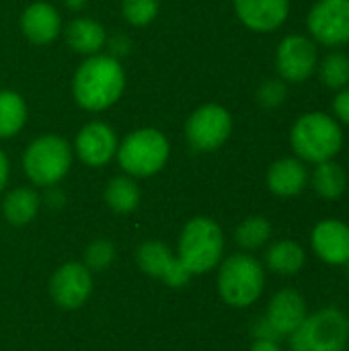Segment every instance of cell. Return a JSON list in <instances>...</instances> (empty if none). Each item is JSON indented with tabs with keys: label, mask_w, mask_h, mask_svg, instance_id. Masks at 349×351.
Segmentation results:
<instances>
[{
	"label": "cell",
	"mask_w": 349,
	"mask_h": 351,
	"mask_svg": "<svg viewBox=\"0 0 349 351\" xmlns=\"http://www.w3.org/2000/svg\"><path fill=\"white\" fill-rule=\"evenodd\" d=\"M66 43L82 56H95L101 53L107 41V31L105 27L88 16H76L68 23L66 31Z\"/></svg>",
	"instance_id": "cell-19"
},
{
	"label": "cell",
	"mask_w": 349,
	"mask_h": 351,
	"mask_svg": "<svg viewBox=\"0 0 349 351\" xmlns=\"http://www.w3.org/2000/svg\"><path fill=\"white\" fill-rule=\"evenodd\" d=\"M21 31L33 45H47L62 33V16L49 2H33L21 14Z\"/></svg>",
	"instance_id": "cell-16"
},
{
	"label": "cell",
	"mask_w": 349,
	"mask_h": 351,
	"mask_svg": "<svg viewBox=\"0 0 349 351\" xmlns=\"http://www.w3.org/2000/svg\"><path fill=\"white\" fill-rule=\"evenodd\" d=\"M321 82L333 90H341L349 86V56L344 51H331L317 66Z\"/></svg>",
	"instance_id": "cell-25"
},
{
	"label": "cell",
	"mask_w": 349,
	"mask_h": 351,
	"mask_svg": "<svg viewBox=\"0 0 349 351\" xmlns=\"http://www.w3.org/2000/svg\"><path fill=\"white\" fill-rule=\"evenodd\" d=\"M292 351H346L349 343V319L339 308L327 306L306 315L302 325L290 335Z\"/></svg>",
	"instance_id": "cell-6"
},
{
	"label": "cell",
	"mask_w": 349,
	"mask_h": 351,
	"mask_svg": "<svg viewBox=\"0 0 349 351\" xmlns=\"http://www.w3.org/2000/svg\"><path fill=\"white\" fill-rule=\"evenodd\" d=\"M315 255L329 265L349 263V226L341 220H321L311 234Z\"/></svg>",
	"instance_id": "cell-14"
},
{
	"label": "cell",
	"mask_w": 349,
	"mask_h": 351,
	"mask_svg": "<svg viewBox=\"0 0 349 351\" xmlns=\"http://www.w3.org/2000/svg\"><path fill=\"white\" fill-rule=\"evenodd\" d=\"M253 335H255V339H269V341H280V339H282V337L276 333V329L265 321V317L259 319V323L253 327Z\"/></svg>",
	"instance_id": "cell-32"
},
{
	"label": "cell",
	"mask_w": 349,
	"mask_h": 351,
	"mask_svg": "<svg viewBox=\"0 0 349 351\" xmlns=\"http://www.w3.org/2000/svg\"><path fill=\"white\" fill-rule=\"evenodd\" d=\"M27 123V103L14 90H0V140L14 138Z\"/></svg>",
	"instance_id": "cell-24"
},
{
	"label": "cell",
	"mask_w": 349,
	"mask_h": 351,
	"mask_svg": "<svg viewBox=\"0 0 349 351\" xmlns=\"http://www.w3.org/2000/svg\"><path fill=\"white\" fill-rule=\"evenodd\" d=\"M265 274L261 263L245 253L230 255L218 274V290L226 304L234 308L251 306L263 292Z\"/></svg>",
	"instance_id": "cell-7"
},
{
	"label": "cell",
	"mask_w": 349,
	"mask_h": 351,
	"mask_svg": "<svg viewBox=\"0 0 349 351\" xmlns=\"http://www.w3.org/2000/svg\"><path fill=\"white\" fill-rule=\"evenodd\" d=\"M115 259V247L107 239H97L88 245L84 253V265L88 271H103L107 269Z\"/></svg>",
	"instance_id": "cell-28"
},
{
	"label": "cell",
	"mask_w": 349,
	"mask_h": 351,
	"mask_svg": "<svg viewBox=\"0 0 349 351\" xmlns=\"http://www.w3.org/2000/svg\"><path fill=\"white\" fill-rule=\"evenodd\" d=\"M234 12L247 29L269 33L286 23L290 0H234Z\"/></svg>",
	"instance_id": "cell-15"
},
{
	"label": "cell",
	"mask_w": 349,
	"mask_h": 351,
	"mask_svg": "<svg viewBox=\"0 0 349 351\" xmlns=\"http://www.w3.org/2000/svg\"><path fill=\"white\" fill-rule=\"evenodd\" d=\"M251 351H282L278 341H269V339H255V343L251 346Z\"/></svg>",
	"instance_id": "cell-35"
},
{
	"label": "cell",
	"mask_w": 349,
	"mask_h": 351,
	"mask_svg": "<svg viewBox=\"0 0 349 351\" xmlns=\"http://www.w3.org/2000/svg\"><path fill=\"white\" fill-rule=\"evenodd\" d=\"M45 204H47V208H53V210H58V208H62L64 206V193L60 191V189H56V185L53 187H47V193H45Z\"/></svg>",
	"instance_id": "cell-33"
},
{
	"label": "cell",
	"mask_w": 349,
	"mask_h": 351,
	"mask_svg": "<svg viewBox=\"0 0 349 351\" xmlns=\"http://www.w3.org/2000/svg\"><path fill=\"white\" fill-rule=\"evenodd\" d=\"M125 90V72L117 58L109 53L86 56L72 80V95L84 111H105L113 107Z\"/></svg>",
	"instance_id": "cell-1"
},
{
	"label": "cell",
	"mask_w": 349,
	"mask_h": 351,
	"mask_svg": "<svg viewBox=\"0 0 349 351\" xmlns=\"http://www.w3.org/2000/svg\"><path fill=\"white\" fill-rule=\"evenodd\" d=\"M230 134L232 115L226 107L216 103L197 107L185 123V138L197 152H214L222 148Z\"/></svg>",
	"instance_id": "cell-8"
},
{
	"label": "cell",
	"mask_w": 349,
	"mask_h": 351,
	"mask_svg": "<svg viewBox=\"0 0 349 351\" xmlns=\"http://www.w3.org/2000/svg\"><path fill=\"white\" fill-rule=\"evenodd\" d=\"M313 187H315V193L323 199H339L348 187V175L344 171L341 165H337L335 160H325V162H319L315 167V173H313Z\"/></svg>",
	"instance_id": "cell-22"
},
{
	"label": "cell",
	"mask_w": 349,
	"mask_h": 351,
	"mask_svg": "<svg viewBox=\"0 0 349 351\" xmlns=\"http://www.w3.org/2000/svg\"><path fill=\"white\" fill-rule=\"evenodd\" d=\"M309 183V171L300 158H280L267 171V187L278 197H296Z\"/></svg>",
	"instance_id": "cell-18"
},
{
	"label": "cell",
	"mask_w": 349,
	"mask_h": 351,
	"mask_svg": "<svg viewBox=\"0 0 349 351\" xmlns=\"http://www.w3.org/2000/svg\"><path fill=\"white\" fill-rule=\"evenodd\" d=\"M224 253V234L222 228L206 216L189 220L179 239V261L183 267L195 274H208L218 265Z\"/></svg>",
	"instance_id": "cell-3"
},
{
	"label": "cell",
	"mask_w": 349,
	"mask_h": 351,
	"mask_svg": "<svg viewBox=\"0 0 349 351\" xmlns=\"http://www.w3.org/2000/svg\"><path fill=\"white\" fill-rule=\"evenodd\" d=\"M41 206V197L31 187H16L10 193H6L2 202V214L12 226H25L29 224Z\"/></svg>",
	"instance_id": "cell-20"
},
{
	"label": "cell",
	"mask_w": 349,
	"mask_h": 351,
	"mask_svg": "<svg viewBox=\"0 0 349 351\" xmlns=\"http://www.w3.org/2000/svg\"><path fill=\"white\" fill-rule=\"evenodd\" d=\"M306 315V300L302 298V294L292 288H286L269 300L265 321L276 329L280 337H284L292 335L302 325Z\"/></svg>",
	"instance_id": "cell-17"
},
{
	"label": "cell",
	"mask_w": 349,
	"mask_h": 351,
	"mask_svg": "<svg viewBox=\"0 0 349 351\" xmlns=\"http://www.w3.org/2000/svg\"><path fill=\"white\" fill-rule=\"evenodd\" d=\"M255 97L263 109H278L288 97V86L282 78H267L259 84Z\"/></svg>",
	"instance_id": "cell-29"
},
{
	"label": "cell",
	"mask_w": 349,
	"mask_h": 351,
	"mask_svg": "<svg viewBox=\"0 0 349 351\" xmlns=\"http://www.w3.org/2000/svg\"><path fill=\"white\" fill-rule=\"evenodd\" d=\"M72 167V146L56 134H43L35 138L25 154L23 169L29 181L37 187L58 185Z\"/></svg>",
	"instance_id": "cell-5"
},
{
	"label": "cell",
	"mask_w": 349,
	"mask_h": 351,
	"mask_svg": "<svg viewBox=\"0 0 349 351\" xmlns=\"http://www.w3.org/2000/svg\"><path fill=\"white\" fill-rule=\"evenodd\" d=\"M269 237H272V224L263 216L245 218L234 232L237 243L247 251H255V249L263 247L269 241Z\"/></svg>",
	"instance_id": "cell-26"
},
{
	"label": "cell",
	"mask_w": 349,
	"mask_h": 351,
	"mask_svg": "<svg viewBox=\"0 0 349 351\" xmlns=\"http://www.w3.org/2000/svg\"><path fill=\"white\" fill-rule=\"evenodd\" d=\"M306 27L323 45L349 43V0H317L306 16Z\"/></svg>",
	"instance_id": "cell-10"
},
{
	"label": "cell",
	"mask_w": 349,
	"mask_h": 351,
	"mask_svg": "<svg viewBox=\"0 0 349 351\" xmlns=\"http://www.w3.org/2000/svg\"><path fill=\"white\" fill-rule=\"evenodd\" d=\"M265 261L280 276H296L306 263V253L296 241H278L267 249Z\"/></svg>",
	"instance_id": "cell-21"
},
{
	"label": "cell",
	"mask_w": 349,
	"mask_h": 351,
	"mask_svg": "<svg viewBox=\"0 0 349 351\" xmlns=\"http://www.w3.org/2000/svg\"><path fill=\"white\" fill-rule=\"evenodd\" d=\"M171 144L156 128H140L130 132L117 146L119 167L130 177H152L169 160Z\"/></svg>",
	"instance_id": "cell-4"
},
{
	"label": "cell",
	"mask_w": 349,
	"mask_h": 351,
	"mask_svg": "<svg viewBox=\"0 0 349 351\" xmlns=\"http://www.w3.org/2000/svg\"><path fill=\"white\" fill-rule=\"evenodd\" d=\"M86 2H88V0H64L66 8H70V10H74V12L82 10V8L86 6Z\"/></svg>",
	"instance_id": "cell-36"
},
{
	"label": "cell",
	"mask_w": 349,
	"mask_h": 351,
	"mask_svg": "<svg viewBox=\"0 0 349 351\" xmlns=\"http://www.w3.org/2000/svg\"><path fill=\"white\" fill-rule=\"evenodd\" d=\"M290 144L302 162H325L333 160L344 146V132L335 117L313 111L296 119L290 132Z\"/></svg>",
	"instance_id": "cell-2"
},
{
	"label": "cell",
	"mask_w": 349,
	"mask_h": 351,
	"mask_svg": "<svg viewBox=\"0 0 349 351\" xmlns=\"http://www.w3.org/2000/svg\"><path fill=\"white\" fill-rule=\"evenodd\" d=\"M160 10L158 0H121V14L134 27L150 25Z\"/></svg>",
	"instance_id": "cell-27"
},
{
	"label": "cell",
	"mask_w": 349,
	"mask_h": 351,
	"mask_svg": "<svg viewBox=\"0 0 349 351\" xmlns=\"http://www.w3.org/2000/svg\"><path fill=\"white\" fill-rule=\"evenodd\" d=\"M117 146H119L117 134L105 121H91L82 125L74 142L76 156L86 167H93V169L109 165L117 154Z\"/></svg>",
	"instance_id": "cell-11"
},
{
	"label": "cell",
	"mask_w": 349,
	"mask_h": 351,
	"mask_svg": "<svg viewBox=\"0 0 349 351\" xmlns=\"http://www.w3.org/2000/svg\"><path fill=\"white\" fill-rule=\"evenodd\" d=\"M140 187L130 175L113 177L105 187V202L115 214H130L140 206Z\"/></svg>",
	"instance_id": "cell-23"
},
{
	"label": "cell",
	"mask_w": 349,
	"mask_h": 351,
	"mask_svg": "<svg viewBox=\"0 0 349 351\" xmlns=\"http://www.w3.org/2000/svg\"><path fill=\"white\" fill-rule=\"evenodd\" d=\"M105 45L109 47V56H113V58L119 60V58H123V56L130 53V49H132V39H130L125 33L117 31V33H113L111 37H107Z\"/></svg>",
	"instance_id": "cell-30"
},
{
	"label": "cell",
	"mask_w": 349,
	"mask_h": 351,
	"mask_svg": "<svg viewBox=\"0 0 349 351\" xmlns=\"http://www.w3.org/2000/svg\"><path fill=\"white\" fill-rule=\"evenodd\" d=\"M138 265L144 274L158 278L171 288H183L191 280V274L183 267L179 257L158 241H148L138 249Z\"/></svg>",
	"instance_id": "cell-13"
},
{
	"label": "cell",
	"mask_w": 349,
	"mask_h": 351,
	"mask_svg": "<svg viewBox=\"0 0 349 351\" xmlns=\"http://www.w3.org/2000/svg\"><path fill=\"white\" fill-rule=\"evenodd\" d=\"M333 115L337 121L349 125V86L337 90V97L333 99Z\"/></svg>",
	"instance_id": "cell-31"
},
{
	"label": "cell",
	"mask_w": 349,
	"mask_h": 351,
	"mask_svg": "<svg viewBox=\"0 0 349 351\" xmlns=\"http://www.w3.org/2000/svg\"><path fill=\"white\" fill-rule=\"evenodd\" d=\"M93 292V278L86 265L66 263L62 265L49 282V294L60 308L74 311L80 308Z\"/></svg>",
	"instance_id": "cell-12"
},
{
	"label": "cell",
	"mask_w": 349,
	"mask_h": 351,
	"mask_svg": "<svg viewBox=\"0 0 349 351\" xmlns=\"http://www.w3.org/2000/svg\"><path fill=\"white\" fill-rule=\"evenodd\" d=\"M276 66L280 78L290 84H300L311 78L319 66V49L306 35H288L280 41L276 51Z\"/></svg>",
	"instance_id": "cell-9"
},
{
	"label": "cell",
	"mask_w": 349,
	"mask_h": 351,
	"mask_svg": "<svg viewBox=\"0 0 349 351\" xmlns=\"http://www.w3.org/2000/svg\"><path fill=\"white\" fill-rule=\"evenodd\" d=\"M8 173H10V165H8V156L2 152L0 148V191L4 189L6 181H8Z\"/></svg>",
	"instance_id": "cell-34"
}]
</instances>
